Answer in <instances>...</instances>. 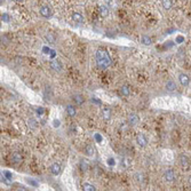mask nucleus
<instances>
[{
    "mask_svg": "<svg viewBox=\"0 0 191 191\" xmlns=\"http://www.w3.org/2000/svg\"><path fill=\"white\" fill-rule=\"evenodd\" d=\"M95 57H96V64H97V67L101 70L108 69L112 64V60H111L109 53L106 52L105 49H102V48L97 49Z\"/></svg>",
    "mask_w": 191,
    "mask_h": 191,
    "instance_id": "1",
    "label": "nucleus"
},
{
    "mask_svg": "<svg viewBox=\"0 0 191 191\" xmlns=\"http://www.w3.org/2000/svg\"><path fill=\"white\" fill-rule=\"evenodd\" d=\"M164 180L166 182H174L175 181V173L173 169H166L164 173Z\"/></svg>",
    "mask_w": 191,
    "mask_h": 191,
    "instance_id": "2",
    "label": "nucleus"
},
{
    "mask_svg": "<svg viewBox=\"0 0 191 191\" xmlns=\"http://www.w3.org/2000/svg\"><path fill=\"white\" fill-rule=\"evenodd\" d=\"M49 65H51V69H52L53 71H55V72H61L62 69H63L62 63L59 61V60H53V61H51Z\"/></svg>",
    "mask_w": 191,
    "mask_h": 191,
    "instance_id": "3",
    "label": "nucleus"
},
{
    "mask_svg": "<svg viewBox=\"0 0 191 191\" xmlns=\"http://www.w3.org/2000/svg\"><path fill=\"white\" fill-rule=\"evenodd\" d=\"M127 120H128V124H130V126H136V125L140 122V118H139V116H137L136 113L132 112V113H130V114H128Z\"/></svg>",
    "mask_w": 191,
    "mask_h": 191,
    "instance_id": "4",
    "label": "nucleus"
},
{
    "mask_svg": "<svg viewBox=\"0 0 191 191\" xmlns=\"http://www.w3.org/2000/svg\"><path fill=\"white\" fill-rule=\"evenodd\" d=\"M39 12H40V15H41V16H43V17H46V18H49L51 16H52V9L49 8L47 5H43V6H41Z\"/></svg>",
    "mask_w": 191,
    "mask_h": 191,
    "instance_id": "5",
    "label": "nucleus"
},
{
    "mask_svg": "<svg viewBox=\"0 0 191 191\" xmlns=\"http://www.w3.org/2000/svg\"><path fill=\"white\" fill-rule=\"evenodd\" d=\"M179 81H180V84H181L182 86L187 87V86H189V84H190V78H189V76L185 75V73H180V75H179Z\"/></svg>",
    "mask_w": 191,
    "mask_h": 191,
    "instance_id": "6",
    "label": "nucleus"
},
{
    "mask_svg": "<svg viewBox=\"0 0 191 191\" xmlns=\"http://www.w3.org/2000/svg\"><path fill=\"white\" fill-rule=\"evenodd\" d=\"M180 164H181L183 169H189V167H190V160H189V158L185 156V155H181L180 156Z\"/></svg>",
    "mask_w": 191,
    "mask_h": 191,
    "instance_id": "7",
    "label": "nucleus"
},
{
    "mask_svg": "<svg viewBox=\"0 0 191 191\" xmlns=\"http://www.w3.org/2000/svg\"><path fill=\"white\" fill-rule=\"evenodd\" d=\"M136 143L139 144L141 148H144V147H147V144H148V140H147V137H145L143 134H139V135L136 136Z\"/></svg>",
    "mask_w": 191,
    "mask_h": 191,
    "instance_id": "8",
    "label": "nucleus"
},
{
    "mask_svg": "<svg viewBox=\"0 0 191 191\" xmlns=\"http://www.w3.org/2000/svg\"><path fill=\"white\" fill-rule=\"evenodd\" d=\"M61 171H62V166H61V164H59V163H54V164L51 166V173H52L53 175H55V176L60 175V174H61Z\"/></svg>",
    "mask_w": 191,
    "mask_h": 191,
    "instance_id": "9",
    "label": "nucleus"
},
{
    "mask_svg": "<svg viewBox=\"0 0 191 191\" xmlns=\"http://www.w3.org/2000/svg\"><path fill=\"white\" fill-rule=\"evenodd\" d=\"M10 160L14 163V164H20V163H22V160H23V157L22 155L20 153V152H14L12 157H10Z\"/></svg>",
    "mask_w": 191,
    "mask_h": 191,
    "instance_id": "10",
    "label": "nucleus"
},
{
    "mask_svg": "<svg viewBox=\"0 0 191 191\" xmlns=\"http://www.w3.org/2000/svg\"><path fill=\"white\" fill-rule=\"evenodd\" d=\"M165 88L167 92H174V90L176 89V84L174 82L173 80H168V81L166 82Z\"/></svg>",
    "mask_w": 191,
    "mask_h": 191,
    "instance_id": "11",
    "label": "nucleus"
},
{
    "mask_svg": "<svg viewBox=\"0 0 191 191\" xmlns=\"http://www.w3.org/2000/svg\"><path fill=\"white\" fill-rule=\"evenodd\" d=\"M72 20L76 22V23H84V17H82V15L80 14V13H73L72 14Z\"/></svg>",
    "mask_w": 191,
    "mask_h": 191,
    "instance_id": "12",
    "label": "nucleus"
},
{
    "mask_svg": "<svg viewBox=\"0 0 191 191\" xmlns=\"http://www.w3.org/2000/svg\"><path fill=\"white\" fill-rule=\"evenodd\" d=\"M67 113H68V116H70V117H76V114H77L76 106H73V105H68V106H67Z\"/></svg>",
    "mask_w": 191,
    "mask_h": 191,
    "instance_id": "13",
    "label": "nucleus"
},
{
    "mask_svg": "<svg viewBox=\"0 0 191 191\" xmlns=\"http://www.w3.org/2000/svg\"><path fill=\"white\" fill-rule=\"evenodd\" d=\"M73 101H75V103L77 105H81L85 102V98H84V96L80 95V94H76V95L73 96Z\"/></svg>",
    "mask_w": 191,
    "mask_h": 191,
    "instance_id": "14",
    "label": "nucleus"
},
{
    "mask_svg": "<svg viewBox=\"0 0 191 191\" xmlns=\"http://www.w3.org/2000/svg\"><path fill=\"white\" fill-rule=\"evenodd\" d=\"M111 110L110 109H108V108H105V109H103L102 110V117H103V119H105V120H110L111 119Z\"/></svg>",
    "mask_w": 191,
    "mask_h": 191,
    "instance_id": "15",
    "label": "nucleus"
},
{
    "mask_svg": "<svg viewBox=\"0 0 191 191\" xmlns=\"http://www.w3.org/2000/svg\"><path fill=\"white\" fill-rule=\"evenodd\" d=\"M120 93H122V96H130V88L127 85H124V86H122V88H120Z\"/></svg>",
    "mask_w": 191,
    "mask_h": 191,
    "instance_id": "16",
    "label": "nucleus"
},
{
    "mask_svg": "<svg viewBox=\"0 0 191 191\" xmlns=\"http://www.w3.org/2000/svg\"><path fill=\"white\" fill-rule=\"evenodd\" d=\"M85 153H86L88 157L94 156V153H95V149L93 148L92 145H89V144H88V145L85 147Z\"/></svg>",
    "mask_w": 191,
    "mask_h": 191,
    "instance_id": "17",
    "label": "nucleus"
},
{
    "mask_svg": "<svg viewBox=\"0 0 191 191\" xmlns=\"http://www.w3.org/2000/svg\"><path fill=\"white\" fill-rule=\"evenodd\" d=\"M98 10H100V15L102 17H106L109 15V9L106 8V6H100L98 7Z\"/></svg>",
    "mask_w": 191,
    "mask_h": 191,
    "instance_id": "18",
    "label": "nucleus"
},
{
    "mask_svg": "<svg viewBox=\"0 0 191 191\" xmlns=\"http://www.w3.org/2000/svg\"><path fill=\"white\" fill-rule=\"evenodd\" d=\"M79 167H80V169H81L82 172H87V171H88V168H89V165H88V163H87L86 160L81 159V160H80V163H79Z\"/></svg>",
    "mask_w": 191,
    "mask_h": 191,
    "instance_id": "19",
    "label": "nucleus"
},
{
    "mask_svg": "<svg viewBox=\"0 0 191 191\" xmlns=\"http://www.w3.org/2000/svg\"><path fill=\"white\" fill-rule=\"evenodd\" d=\"M141 41H142V43H143V45H145V46H150V45L152 43V40H151V38H150L149 35H144L143 37H142Z\"/></svg>",
    "mask_w": 191,
    "mask_h": 191,
    "instance_id": "20",
    "label": "nucleus"
},
{
    "mask_svg": "<svg viewBox=\"0 0 191 191\" xmlns=\"http://www.w3.org/2000/svg\"><path fill=\"white\" fill-rule=\"evenodd\" d=\"M82 189L86 191H95L96 188L94 185H92V184H89V183H84L82 184Z\"/></svg>",
    "mask_w": 191,
    "mask_h": 191,
    "instance_id": "21",
    "label": "nucleus"
},
{
    "mask_svg": "<svg viewBox=\"0 0 191 191\" xmlns=\"http://www.w3.org/2000/svg\"><path fill=\"white\" fill-rule=\"evenodd\" d=\"M161 4H163V7H164L166 10L172 8V1H171V0H161Z\"/></svg>",
    "mask_w": 191,
    "mask_h": 191,
    "instance_id": "22",
    "label": "nucleus"
},
{
    "mask_svg": "<svg viewBox=\"0 0 191 191\" xmlns=\"http://www.w3.org/2000/svg\"><path fill=\"white\" fill-rule=\"evenodd\" d=\"M37 126H38V122H35L33 118L29 119V127H31L32 130H35V128H37Z\"/></svg>",
    "mask_w": 191,
    "mask_h": 191,
    "instance_id": "23",
    "label": "nucleus"
},
{
    "mask_svg": "<svg viewBox=\"0 0 191 191\" xmlns=\"http://www.w3.org/2000/svg\"><path fill=\"white\" fill-rule=\"evenodd\" d=\"M46 40H47L49 43L54 45V43H55V37H54L52 33H48V35H46Z\"/></svg>",
    "mask_w": 191,
    "mask_h": 191,
    "instance_id": "24",
    "label": "nucleus"
},
{
    "mask_svg": "<svg viewBox=\"0 0 191 191\" xmlns=\"http://www.w3.org/2000/svg\"><path fill=\"white\" fill-rule=\"evenodd\" d=\"M135 180L137 181V182H142V180H143V175L140 173H136L135 174Z\"/></svg>",
    "mask_w": 191,
    "mask_h": 191,
    "instance_id": "25",
    "label": "nucleus"
},
{
    "mask_svg": "<svg viewBox=\"0 0 191 191\" xmlns=\"http://www.w3.org/2000/svg\"><path fill=\"white\" fill-rule=\"evenodd\" d=\"M122 165L125 166V167H128V166L130 165V161L128 160V159H126V158H124L122 159Z\"/></svg>",
    "mask_w": 191,
    "mask_h": 191,
    "instance_id": "26",
    "label": "nucleus"
},
{
    "mask_svg": "<svg viewBox=\"0 0 191 191\" xmlns=\"http://www.w3.org/2000/svg\"><path fill=\"white\" fill-rule=\"evenodd\" d=\"M1 20L4 21V22H8L9 21V16L7 14H2V16H1Z\"/></svg>",
    "mask_w": 191,
    "mask_h": 191,
    "instance_id": "27",
    "label": "nucleus"
},
{
    "mask_svg": "<svg viewBox=\"0 0 191 191\" xmlns=\"http://www.w3.org/2000/svg\"><path fill=\"white\" fill-rule=\"evenodd\" d=\"M53 124H54V127H60V125H61L60 120H56V119L54 120V122H53Z\"/></svg>",
    "mask_w": 191,
    "mask_h": 191,
    "instance_id": "28",
    "label": "nucleus"
},
{
    "mask_svg": "<svg viewBox=\"0 0 191 191\" xmlns=\"http://www.w3.org/2000/svg\"><path fill=\"white\" fill-rule=\"evenodd\" d=\"M108 164L109 165H114V159L113 158H109L108 159Z\"/></svg>",
    "mask_w": 191,
    "mask_h": 191,
    "instance_id": "29",
    "label": "nucleus"
},
{
    "mask_svg": "<svg viewBox=\"0 0 191 191\" xmlns=\"http://www.w3.org/2000/svg\"><path fill=\"white\" fill-rule=\"evenodd\" d=\"M27 182H29V184H32V185H35V187L38 185V183L35 182V181H32V180H27Z\"/></svg>",
    "mask_w": 191,
    "mask_h": 191,
    "instance_id": "30",
    "label": "nucleus"
},
{
    "mask_svg": "<svg viewBox=\"0 0 191 191\" xmlns=\"http://www.w3.org/2000/svg\"><path fill=\"white\" fill-rule=\"evenodd\" d=\"M183 41V37H177L176 38V43H181Z\"/></svg>",
    "mask_w": 191,
    "mask_h": 191,
    "instance_id": "31",
    "label": "nucleus"
},
{
    "mask_svg": "<svg viewBox=\"0 0 191 191\" xmlns=\"http://www.w3.org/2000/svg\"><path fill=\"white\" fill-rule=\"evenodd\" d=\"M37 112L41 114V113H43V109H41V108H40V109H38V110H37Z\"/></svg>",
    "mask_w": 191,
    "mask_h": 191,
    "instance_id": "32",
    "label": "nucleus"
},
{
    "mask_svg": "<svg viewBox=\"0 0 191 191\" xmlns=\"http://www.w3.org/2000/svg\"><path fill=\"white\" fill-rule=\"evenodd\" d=\"M189 184H190V187H191V176L189 177Z\"/></svg>",
    "mask_w": 191,
    "mask_h": 191,
    "instance_id": "33",
    "label": "nucleus"
},
{
    "mask_svg": "<svg viewBox=\"0 0 191 191\" xmlns=\"http://www.w3.org/2000/svg\"><path fill=\"white\" fill-rule=\"evenodd\" d=\"M15 1H17V2H22L23 0H15Z\"/></svg>",
    "mask_w": 191,
    "mask_h": 191,
    "instance_id": "34",
    "label": "nucleus"
}]
</instances>
